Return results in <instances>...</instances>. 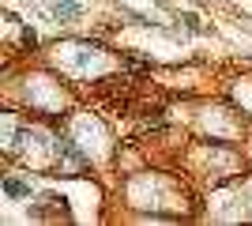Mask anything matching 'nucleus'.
<instances>
[{
  "label": "nucleus",
  "instance_id": "nucleus-1",
  "mask_svg": "<svg viewBox=\"0 0 252 226\" xmlns=\"http://www.w3.org/2000/svg\"><path fill=\"white\" fill-rule=\"evenodd\" d=\"M49 11L57 15V19H64V23H75L79 15H83V8H79L75 0H57V4H49Z\"/></svg>",
  "mask_w": 252,
  "mask_h": 226
},
{
  "label": "nucleus",
  "instance_id": "nucleus-2",
  "mask_svg": "<svg viewBox=\"0 0 252 226\" xmlns=\"http://www.w3.org/2000/svg\"><path fill=\"white\" fill-rule=\"evenodd\" d=\"M4 193H8L11 200H27V196H31V185L19 181V177H4Z\"/></svg>",
  "mask_w": 252,
  "mask_h": 226
},
{
  "label": "nucleus",
  "instance_id": "nucleus-3",
  "mask_svg": "<svg viewBox=\"0 0 252 226\" xmlns=\"http://www.w3.org/2000/svg\"><path fill=\"white\" fill-rule=\"evenodd\" d=\"M181 23H185L192 34H207V27L200 23V15H196V11H185V15H181Z\"/></svg>",
  "mask_w": 252,
  "mask_h": 226
},
{
  "label": "nucleus",
  "instance_id": "nucleus-4",
  "mask_svg": "<svg viewBox=\"0 0 252 226\" xmlns=\"http://www.w3.org/2000/svg\"><path fill=\"white\" fill-rule=\"evenodd\" d=\"M23 42H27V45H34V42H38V34H34L31 27H23Z\"/></svg>",
  "mask_w": 252,
  "mask_h": 226
}]
</instances>
